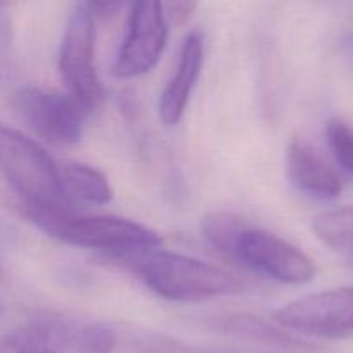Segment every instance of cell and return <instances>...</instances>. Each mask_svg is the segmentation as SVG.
Segmentation results:
<instances>
[{
  "label": "cell",
  "instance_id": "cell-1",
  "mask_svg": "<svg viewBox=\"0 0 353 353\" xmlns=\"http://www.w3.org/2000/svg\"><path fill=\"white\" fill-rule=\"evenodd\" d=\"M138 278L155 295L171 302H202L240 292L241 281L217 265L168 250L128 259Z\"/></svg>",
  "mask_w": 353,
  "mask_h": 353
},
{
  "label": "cell",
  "instance_id": "cell-2",
  "mask_svg": "<svg viewBox=\"0 0 353 353\" xmlns=\"http://www.w3.org/2000/svg\"><path fill=\"white\" fill-rule=\"evenodd\" d=\"M0 169L19 207H74L61 181L59 164L33 138L0 124Z\"/></svg>",
  "mask_w": 353,
  "mask_h": 353
},
{
  "label": "cell",
  "instance_id": "cell-3",
  "mask_svg": "<svg viewBox=\"0 0 353 353\" xmlns=\"http://www.w3.org/2000/svg\"><path fill=\"white\" fill-rule=\"evenodd\" d=\"M59 72L68 95L86 112L99 107L103 90L95 65V19L86 3H76L69 12L59 48Z\"/></svg>",
  "mask_w": 353,
  "mask_h": 353
},
{
  "label": "cell",
  "instance_id": "cell-4",
  "mask_svg": "<svg viewBox=\"0 0 353 353\" xmlns=\"http://www.w3.org/2000/svg\"><path fill=\"white\" fill-rule=\"evenodd\" d=\"M57 240L90 248L105 257L126 262L147 252L157 250L162 240L155 231L116 216H71Z\"/></svg>",
  "mask_w": 353,
  "mask_h": 353
},
{
  "label": "cell",
  "instance_id": "cell-5",
  "mask_svg": "<svg viewBox=\"0 0 353 353\" xmlns=\"http://www.w3.org/2000/svg\"><path fill=\"white\" fill-rule=\"evenodd\" d=\"M231 259L283 285H307L316 276L312 259L271 231L248 224L234 241Z\"/></svg>",
  "mask_w": 353,
  "mask_h": 353
},
{
  "label": "cell",
  "instance_id": "cell-6",
  "mask_svg": "<svg viewBox=\"0 0 353 353\" xmlns=\"http://www.w3.org/2000/svg\"><path fill=\"white\" fill-rule=\"evenodd\" d=\"M274 323L288 333L321 340L353 336V286L302 296L274 312Z\"/></svg>",
  "mask_w": 353,
  "mask_h": 353
},
{
  "label": "cell",
  "instance_id": "cell-7",
  "mask_svg": "<svg viewBox=\"0 0 353 353\" xmlns=\"http://www.w3.org/2000/svg\"><path fill=\"white\" fill-rule=\"evenodd\" d=\"M14 107L23 123L52 145H74L81 140L86 110L68 93L48 92L40 86H21Z\"/></svg>",
  "mask_w": 353,
  "mask_h": 353
},
{
  "label": "cell",
  "instance_id": "cell-8",
  "mask_svg": "<svg viewBox=\"0 0 353 353\" xmlns=\"http://www.w3.org/2000/svg\"><path fill=\"white\" fill-rule=\"evenodd\" d=\"M169 40L165 7L161 2H137L128 14V30L112 64L121 79L147 74L161 61Z\"/></svg>",
  "mask_w": 353,
  "mask_h": 353
},
{
  "label": "cell",
  "instance_id": "cell-9",
  "mask_svg": "<svg viewBox=\"0 0 353 353\" xmlns=\"http://www.w3.org/2000/svg\"><path fill=\"white\" fill-rule=\"evenodd\" d=\"M31 319L43 327L62 353H114L116 334L105 324L88 323L64 314L41 310Z\"/></svg>",
  "mask_w": 353,
  "mask_h": 353
},
{
  "label": "cell",
  "instance_id": "cell-10",
  "mask_svg": "<svg viewBox=\"0 0 353 353\" xmlns=\"http://www.w3.org/2000/svg\"><path fill=\"white\" fill-rule=\"evenodd\" d=\"M203 37L193 31L185 38L179 52L178 68L159 99V117L168 126H176L183 119L196 81L202 74Z\"/></svg>",
  "mask_w": 353,
  "mask_h": 353
},
{
  "label": "cell",
  "instance_id": "cell-11",
  "mask_svg": "<svg viewBox=\"0 0 353 353\" xmlns=\"http://www.w3.org/2000/svg\"><path fill=\"white\" fill-rule=\"evenodd\" d=\"M207 326L216 333L224 334V336L236 338V340L261 345V347L274 348V350L288 353L312 350L309 343L299 340L295 334L288 333L281 326H272L269 321L254 316V314L233 312L216 316L207 323Z\"/></svg>",
  "mask_w": 353,
  "mask_h": 353
},
{
  "label": "cell",
  "instance_id": "cell-12",
  "mask_svg": "<svg viewBox=\"0 0 353 353\" xmlns=\"http://www.w3.org/2000/svg\"><path fill=\"white\" fill-rule=\"evenodd\" d=\"M286 169L293 185L314 199H336L343 188L336 171L312 147L300 140L288 145Z\"/></svg>",
  "mask_w": 353,
  "mask_h": 353
},
{
  "label": "cell",
  "instance_id": "cell-13",
  "mask_svg": "<svg viewBox=\"0 0 353 353\" xmlns=\"http://www.w3.org/2000/svg\"><path fill=\"white\" fill-rule=\"evenodd\" d=\"M62 188L72 202L105 205L112 200L114 190L109 179L97 168L83 162H64L59 165Z\"/></svg>",
  "mask_w": 353,
  "mask_h": 353
},
{
  "label": "cell",
  "instance_id": "cell-14",
  "mask_svg": "<svg viewBox=\"0 0 353 353\" xmlns=\"http://www.w3.org/2000/svg\"><path fill=\"white\" fill-rule=\"evenodd\" d=\"M312 230L326 247L353 268V205L319 214L314 217Z\"/></svg>",
  "mask_w": 353,
  "mask_h": 353
},
{
  "label": "cell",
  "instance_id": "cell-15",
  "mask_svg": "<svg viewBox=\"0 0 353 353\" xmlns=\"http://www.w3.org/2000/svg\"><path fill=\"white\" fill-rule=\"evenodd\" d=\"M247 226L248 223L243 217L236 216V214L217 212L216 210V212H210L203 217L200 230H202V236L205 238L210 247L231 259L234 241H236L238 234Z\"/></svg>",
  "mask_w": 353,
  "mask_h": 353
},
{
  "label": "cell",
  "instance_id": "cell-16",
  "mask_svg": "<svg viewBox=\"0 0 353 353\" xmlns=\"http://www.w3.org/2000/svg\"><path fill=\"white\" fill-rule=\"evenodd\" d=\"M0 353H62L40 324L30 319L0 336Z\"/></svg>",
  "mask_w": 353,
  "mask_h": 353
},
{
  "label": "cell",
  "instance_id": "cell-17",
  "mask_svg": "<svg viewBox=\"0 0 353 353\" xmlns=\"http://www.w3.org/2000/svg\"><path fill=\"white\" fill-rule=\"evenodd\" d=\"M326 140L338 165L353 178V128L340 119L330 121Z\"/></svg>",
  "mask_w": 353,
  "mask_h": 353
},
{
  "label": "cell",
  "instance_id": "cell-18",
  "mask_svg": "<svg viewBox=\"0 0 353 353\" xmlns=\"http://www.w3.org/2000/svg\"><path fill=\"white\" fill-rule=\"evenodd\" d=\"M140 353H214L165 334H148L138 341Z\"/></svg>",
  "mask_w": 353,
  "mask_h": 353
},
{
  "label": "cell",
  "instance_id": "cell-19",
  "mask_svg": "<svg viewBox=\"0 0 353 353\" xmlns=\"http://www.w3.org/2000/svg\"><path fill=\"white\" fill-rule=\"evenodd\" d=\"M90 9V12H92L93 19H105V17H110L114 16V14L117 12V10L121 9V3H107V2H90L86 3Z\"/></svg>",
  "mask_w": 353,
  "mask_h": 353
},
{
  "label": "cell",
  "instance_id": "cell-20",
  "mask_svg": "<svg viewBox=\"0 0 353 353\" xmlns=\"http://www.w3.org/2000/svg\"><path fill=\"white\" fill-rule=\"evenodd\" d=\"M169 9H171L172 16H176L179 21H183V19H186V17L192 16L193 10L196 9V3L195 2H176V3H171V6H169Z\"/></svg>",
  "mask_w": 353,
  "mask_h": 353
},
{
  "label": "cell",
  "instance_id": "cell-21",
  "mask_svg": "<svg viewBox=\"0 0 353 353\" xmlns=\"http://www.w3.org/2000/svg\"><path fill=\"white\" fill-rule=\"evenodd\" d=\"M3 278V269H2V265H0V279Z\"/></svg>",
  "mask_w": 353,
  "mask_h": 353
}]
</instances>
